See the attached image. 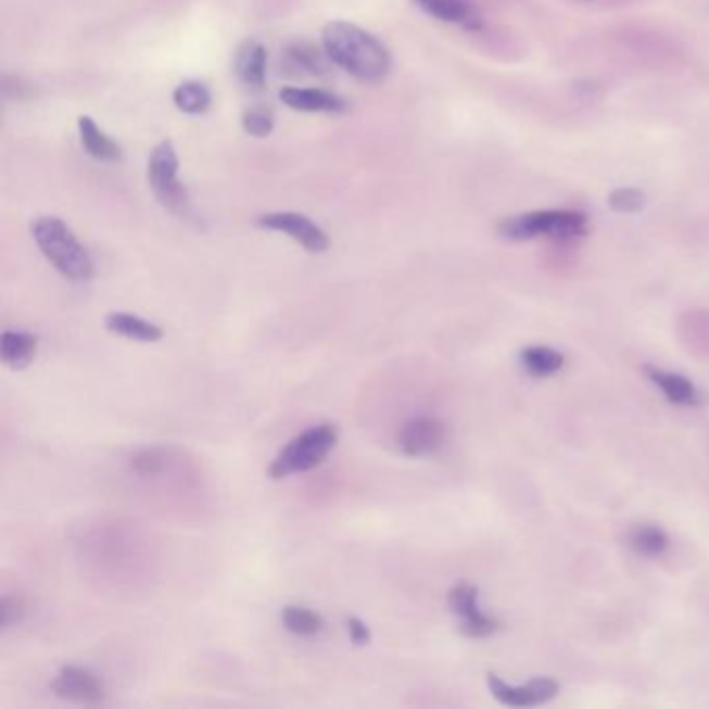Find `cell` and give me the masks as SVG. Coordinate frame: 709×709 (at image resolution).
<instances>
[{
  "label": "cell",
  "instance_id": "277c9868",
  "mask_svg": "<svg viewBox=\"0 0 709 709\" xmlns=\"http://www.w3.org/2000/svg\"><path fill=\"white\" fill-rule=\"evenodd\" d=\"M338 443V427L322 422L290 441L269 466V477L279 481L320 465Z\"/></svg>",
  "mask_w": 709,
  "mask_h": 709
},
{
  "label": "cell",
  "instance_id": "30bf717a",
  "mask_svg": "<svg viewBox=\"0 0 709 709\" xmlns=\"http://www.w3.org/2000/svg\"><path fill=\"white\" fill-rule=\"evenodd\" d=\"M488 686H490L491 695L510 708H535V706H543L547 701H552L560 686L552 679H535L529 685L512 686L504 683L499 676L490 674L488 676Z\"/></svg>",
  "mask_w": 709,
  "mask_h": 709
},
{
  "label": "cell",
  "instance_id": "5bb4252c",
  "mask_svg": "<svg viewBox=\"0 0 709 709\" xmlns=\"http://www.w3.org/2000/svg\"><path fill=\"white\" fill-rule=\"evenodd\" d=\"M645 372H647L649 381L656 383L660 388V392L666 395V400H670L672 404L691 406V408L701 404V393L683 375L654 367L645 368Z\"/></svg>",
  "mask_w": 709,
  "mask_h": 709
},
{
  "label": "cell",
  "instance_id": "ac0fdd59",
  "mask_svg": "<svg viewBox=\"0 0 709 709\" xmlns=\"http://www.w3.org/2000/svg\"><path fill=\"white\" fill-rule=\"evenodd\" d=\"M173 102L181 113L188 115H202L208 111L213 97L208 92V88L200 81H183L177 86V90L173 92Z\"/></svg>",
  "mask_w": 709,
  "mask_h": 709
},
{
  "label": "cell",
  "instance_id": "52a82bcc",
  "mask_svg": "<svg viewBox=\"0 0 709 709\" xmlns=\"http://www.w3.org/2000/svg\"><path fill=\"white\" fill-rule=\"evenodd\" d=\"M258 225L263 229L290 236L294 242L313 254H320L329 248V236L318 227L315 220H311L306 215H300V213H269L258 219Z\"/></svg>",
  "mask_w": 709,
  "mask_h": 709
},
{
  "label": "cell",
  "instance_id": "3957f363",
  "mask_svg": "<svg viewBox=\"0 0 709 709\" xmlns=\"http://www.w3.org/2000/svg\"><path fill=\"white\" fill-rule=\"evenodd\" d=\"M588 231V219L581 211L552 208L516 215L499 225V236L510 242H527L535 238L549 240H579Z\"/></svg>",
  "mask_w": 709,
  "mask_h": 709
},
{
  "label": "cell",
  "instance_id": "4316f807",
  "mask_svg": "<svg viewBox=\"0 0 709 709\" xmlns=\"http://www.w3.org/2000/svg\"><path fill=\"white\" fill-rule=\"evenodd\" d=\"M345 626H347L350 638H352V643L356 647H365V645L370 643V629H368L367 624L360 618H347Z\"/></svg>",
  "mask_w": 709,
  "mask_h": 709
},
{
  "label": "cell",
  "instance_id": "603a6c76",
  "mask_svg": "<svg viewBox=\"0 0 709 709\" xmlns=\"http://www.w3.org/2000/svg\"><path fill=\"white\" fill-rule=\"evenodd\" d=\"M608 204L618 215H635L645 206V194L635 188H618L611 192Z\"/></svg>",
  "mask_w": 709,
  "mask_h": 709
},
{
  "label": "cell",
  "instance_id": "4fadbf2b",
  "mask_svg": "<svg viewBox=\"0 0 709 709\" xmlns=\"http://www.w3.org/2000/svg\"><path fill=\"white\" fill-rule=\"evenodd\" d=\"M279 99L294 109V111H302V113H342L345 109V102L340 97L327 92V90H318V88H283L279 92Z\"/></svg>",
  "mask_w": 709,
  "mask_h": 709
},
{
  "label": "cell",
  "instance_id": "7a4b0ae2",
  "mask_svg": "<svg viewBox=\"0 0 709 709\" xmlns=\"http://www.w3.org/2000/svg\"><path fill=\"white\" fill-rule=\"evenodd\" d=\"M31 236L50 265L63 277L88 281L94 275V263L88 250L59 217H40L31 225Z\"/></svg>",
  "mask_w": 709,
  "mask_h": 709
},
{
  "label": "cell",
  "instance_id": "7402d4cb",
  "mask_svg": "<svg viewBox=\"0 0 709 709\" xmlns=\"http://www.w3.org/2000/svg\"><path fill=\"white\" fill-rule=\"evenodd\" d=\"M286 56L294 69H300L304 74H325V69H327V61H325L327 52L322 54L320 50L315 49L308 42H294L286 50Z\"/></svg>",
  "mask_w": 709,
  "mask_h": 709
},
{
  "label": "cell",
  "instance_id": "9c48e42d",
  "mask_svg": "<svg viewBox=\"0 0 709 709\" xmlns=\"http://www.w3.org/2000/svg\"><path fill=\"white\" fill-rule=\"evenodd\" d=\"M445 441V427L433 416H415L404 422L397 433L400 450L410 458H425L440 450Z\"/></svg>",
  "mask_w": 709,
  "mask_h": 709
},
{
  "label": "cell",
  "instance_id": "8992f818",
  "mask_svg": "<svg viewBox=\"0 0 709 709\" xmlns=\"http://www.w3.org/2000/svg\"><path fill=\"white\" fill-rule=\"evenodd\" d=\"M447 606L460 618V633L466 636H490L499 622L479 608V591L470 583H458L447 593Z\"/></svg>",
  "mask_w": 709,
  "mask_h": 709
},
{
  "label": "cell",
  "instance_id": "d4e9b609",
  "mask_svg": "<svg viewBox=\"0 0 709 709\" xmlns=\"http://www.w3.org/2000/svg\"><path fill=\"white\" fill-rule=\"evenodd\" d=\"M131 468H134V472L142 474V477H152L165 468V460L159 454V450H144L131 460Z\"/></svg>",
  "mask_w": 709,
  "mask_h": 709
},
{
  "label": "cell",
  "instance_id": "9a60e30c",
  "mask_svg": "<svg viewBox=\"0 0 709 709\" xmlns=\"http://www.w3.org/2000/svg\"><path fill=\"white\" fill-rule=\"evenodd\" d=\"M104 327L131 342L154 343L163 340V329L159 325L127 313H111L104 318Z\"/></svg>",
  "mask_w": 709,
  "mask_h": 709
},
{
  "label": "cell",
  "instance_id": "d6986e66",
  "mask_svg": "<svg viewBox=\"0 0 709 709\" xmlns=\"http://www.w3.org/2000/svg\"><path fill=\"white\" fill-rule=\"evenodd\" d=\"M520 358H522V367L535 377H552L564 367L562 354L543 345L527 347Z\"/></svg>",
  "mask_w": 709,
  "mask_h": 709
},
{
  "label": "cell",
  "instance_id": "44dd1931",
  "mask_svg": "<svg viewBox=\"0 0 709 709\" xmlns=\"http://www.w3.org/2000/svg\"><path fill=\"white\" fill-rule=\"evenodd\" d=\"M629 545L641 556L656 558L668 549V535L661 531L660 527L638 524L629 533Z\"/></svg>",
  "mask_w": 709,
  "mask_h": 709
},
{
  "label": "cell",
  "instance_id": "5b68a950",
  "mask_svg": "<svg viewBox=\"0 0 709 709\" xmlns=\"http://www.w3.org/2000/svg\"><path fill=\"white\" fill-rule=\"evenodd\" d=\"M179 173V159H177V150L173 147V142L165 140L159 147L152 150L150 161H148V181L150 188L154 192V197L159 198V202L169 208L172 213L177 215H188L190 211V200H188V192L181 186V181L177 179Z\"/></svg>",
  "mask_w": 709,
  "mask_h": 709
},
{
  "label": "cell",
  "instance_id": "2e32d148",
  "mask_svg": "<svg viewBox=\"0 0 709 709\" xmlns=\"http://www.w3.org/2000/svg\"><path fill=\"white\" fill-rule=\"evenodd\" d=\"M38 352V338L25 331H4L0 338V358L9 368L29 367Z\"/></svg>",
  "mask_w": 709,
  "mask_h": 709
},
{
  "label": "cell",
  "instance_id": "cb8c5ba5",
  "mask_svg": "<svg viewBox=\"0 0 709 709\" xmlns=\"http://www.w3.org/2000/svg\"><path fill=\"white\" fill-rule=\"evenodd\" d=\"M242 125H244L245 134H250L254 138H267L273 131L275 115L269 106H254V109L245 111Z\"/></svg>",
  "mask_w": 709,
  "mask_h": 709
},
{
  "label": "cell",
  "instance_id": "ba28073f",
  "mask_svg": "<svg viewBox=\"0 0 709 709\" xmlns=\"http://www.w3.org/2000/svg\"><path fill=\"white\" fill-rule=\"evenodd\" d=\"M50 688L56 697L84 706H97L106 697V688L99 676L79 666H63Z\"/></svg>",
  "mask_w": 709,
  "mask_h": 709
},
{
  "label": "cell",
  "instance_id": "8fae6325",
  "mask_svg": "<svg viewBox=\"0 0 709 709\" xmlns=\"http://www.w3.org/2000/svg\"><path fill=\"white\" fill-rule=\"evenodd\" d=\"M233 72L248 90H263L267 81V49L258 40L242 42L233 56Z\"/></svg>",
  "mask_w": 709,
  "mask_h": 709
},
{
  "label": "cell",
  "instance_id": "ffe728a7",
  "mask_svg": "<svg viewBox=\"0 0 709 709\" xmlns=\"http://www.w3.org/2000/svg\"><path fill=\"white\" fill-rule=\"evenodd\" d=\"M283 626L297 636H315L325 629V620L317 611L302 608V606H288L281 611Z\"/></svg>",
  "mask_w": 709,
  "mask_h": 709
},
{
  "label": "cell",
  "instance_id": "6da1fadb",
  "mask_svg": "<svg viewBox=\"0 0 709 709\" xmlns=\"http://www.w3.org/2000/svg\"><path fill=\"white\" fill-rule=\"evenodd\" d=\"M322 47L329 61L368 84L381 81L392 69L388 47L358 25L347 22L325 25Z\"/></svg>",
  "mask_w": 709,
  "mask_h": 709
},
{
  "label": "cell",
  "instance_id": "e0dca14e",
  "mask_svg": "<svg viewBox=\"0 0 709 709\" xmlns=\"http://www.w3.org/2000/svg\"><path fill=\"white\" fill-rule=\"evenodd\" d=\"M77 129H79V140L84 150L97 159V161H104V163H115L122 159V148L117 142H113L99 125L94 123L92 117H79L77 122Z\"/></svg>",
  "mask_w": 709,
  "mask_h": 709
},
{
  "label": "cell",
  "instance_id": "7c38bea8",
  "mask_svg": "<svg viewBox=\"0 0 709 709\" xmlns=\"http://www.w3.org/2000/svg\"><path fill=\"white\" fill-rule=\"evenodd\" d=\"M413 2L429 17L443 24L463 25L468 29H477L481 25L474 0H413Z\"/></svg>",
  "mask_w": 709,
  "mask_h": 709
},
{
  "label": "cell",
  "instance_id": "484cf974",
  "mask_svg": "<svg viewBox=\"0 0 709 709\" xmlns=\"http://www.w3.org/2000/svg\"><path fill=\"white\" fill-rule=\"evenodd\" d=\"M25 608L20 599L13 597H4L0 604V616H2V626L9 629L11 624L20 622L24 618Z\"/></svg>",
  "mask_w": 709,
  "mask_h": 709
}]
</instances>
